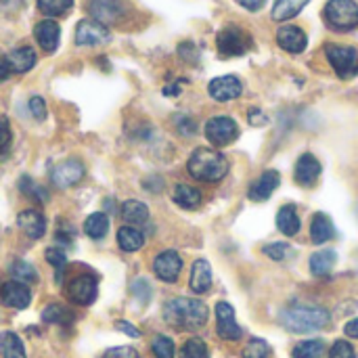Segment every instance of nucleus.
Wrapping results in <instances>:
<instances>
[{
	"label": "nucleus",
	"instance_id": "nucleus-20",
	"mask_svg": "<svg viewBox=\"0 0 358 358\" xmlns=\"http://www.w3.org/2000/svg\"><path fill=\"white\" fill-rule=\"evenodd\" d=\"M17 224L31 239H40L46 233V220H44V216L38 210H23V212H19Z\"/></svg>",
	"mask_w": 358,
	"mask_h": 358
},
{
	"label": "nucleus",
	"instance_id": "nucleus-50",
	"mask_svg": "<svg viewBox=\"0 0 358 358\" xmlns=\"http://www.w3.org/2000/svg\"><path fill=\"white\" fill-rule=\"evenodd\" d=\"M237 4H241L243 8H248V10H252V13H256V10H260L262 6H264V2L266 0H235Z\"/></svg>",
	"mask_w": 358,
	"mask_h": 358
},
{
	"label": "nucleus",
	"instance_id": "nucleus-2",
	"mask_svg": "<svg viewBox=\"0 0 358 358\" xmlns=\"http://www.w3.org/2000/svg\"><path fill=\"white\" fill-rule=\"evenodd\" d=\"M187 172L201 182H218L229 172V162L220 151L199 147L191 153L187 162Z\"/></svg>",
	"mask_w": 358,
	"mask_h": 358
},
{
	"label": "nucleus",
	"instance_id": "nucleus-18",
	"mask_svg": "<svg viewBox=\"0 0 358 358\" xmlns=\"http://www.w3.org/2000/svg\"><path fill=\"white\" fill-rule=\"evenodd\" d=\"M296 182L302 187H310L317 182V178L321 176V162L313 155V153H304L298 164H296Z\"/></svg>",
	"mask_w": 358,
	"mask_h": 358
},
{
	"label": "nucleus",
	"instance_id": "nucleus-23",
	"mask_svg": "<svg viewBox=\"0 0 358 358\" xmlns=\"http://www.w3.org/2000/svg\"><path fill=\"white\" fill-rule=\"evenodd\" d=\"M122 218L130 224V227H141V224H147L149 220V208L138 201V199H128L122 203Z\"/></svg>",
	"mask_w": 358,
	"mask_h": 358
},
{
	"label": "nucleus",
	"instance_id": "nucleus-42",
	"mask_svg": "<svg viewBox=\"0 0 358 358\" xmlns=\"http://www.w3.org/2000/svg\"><path fill=\"white\" fill-rule=\"evenodd\" d=\"M46 260H48L57 271H63V268L67 266V256H65V252L59 250V248H48V250H46Z\"/></svg>",
	"mask_w": 358,
	"mask_h": 358
},
{
	"label": "nucleus",
	"instance_id": "nucleus-6",
	"mask_svg": "<svg viewBox=\"0 0 358 358\" xmlns=\"http://www.w3.org/2000/svg\"><path fill=\"white\" fill-rule=\"evenodd\" d=\"M325 55L334 71L342 78H355L358 73V50L355 46H344V44H327Z\"/></svg>",
	"mask_w": 358,
	"mask_h": 358
},
{
	"label": "nucleus",
	"instance_id": "nucleus-48",
	"mask_svg": "<svg viewBox=\"0 0 358 358\" xmlns=\"http://www.w3.org/2000/svg\"><path fill=\"white\" fill-rule=\"evenodd\" d=\"M268 122V117L264 115V111H260V109H250V124L252 126H264Z\"/></svg>",
	"mask_w": 358,
	"mask_h": 358
},
{
	"label": "nucleus",
	"instance_id": "nucleus-5",
	"mask_svg": "<svg viewBox=\"0 0 358 358\" xmlns=\"http://www.w3.org/2000/svg\"><path fill=\"white\" fill-rule=\"evenodd\" d=\"M216 46H218V52L227 59L229 57H243L254 46V40L239 25H227L218 31Z\"/></svg>",
	"mask_w": 358,
	"mask_h": 358
},
{
	"label": "nucleus",
	"instance_id": "nucleus-12",
	"mask_svg": "<svg viewBox=\"0 0 358 358\" xmlns=\"http://www.w3.org/2000/svg\"><path fill=\"white\" fill-rule=\"evenodd\" d=\"M208 92L214 101L218 103H227V101H233V99H239L241 92H243V84L237 76H220V78H214L208 86Z\"/></svg>",
	"mask_w": 358,
	"mask_h": 358
},
{
	"label": "nucleus",
	"instance_id": "nucleus-7",
	"mask_svg": "<svg viewBox=\"0 0 358 358\" xmlns=\"http://www.w3.org/2000/svg\"><path fill=\"white\" fill-rule=\"evenodd\" d=\"M239 136V126L229 115H216L206 124V138L216 147H227Z\"/></svg>",
	"mask_w": 358,
	"mask_h": 358
},
{
	"label": "nucleus",
	"instance_id": "nucleus-14",
	"mask_svg": "<svg viewBox=\"0 0 358 358\" xmlns=\"http://www.w3.org/2000/svg\"><path fill=\"white\" fill-rule=\"evenodd\" d=\"M0 300L4 306L15 308V310H23L29 306L31 302V292L25 283L19 281H8L0 287Z\"/></svg>",
	"mask_w": 358,
	"mask_h": 358
},
{
	"label": "nucleus",
	"instance_id": "nucleus-30",
	"mask_svg": "<svg viewBox=\"0 0 358 358\" xmlns=\"http://www.w3.org/2000/svg\"><path fill=\"white\" fill-rule=\"evenodd\" d=\"M310 0H275L273 6V19L275 21H287L292 17H296Z\"/></svg>",
	"mask_w": 358,
	"mask_h": 358
},
{
	"label": "nucleus",
	"instance_id": "nucleus-9",
	"mask_svg": "<svg viewBox=\"0 0 358 358\" xmlns=\"http://www.w3.org/2000/svg\"><path fill=\"white\" fill-rule=\"evenodd\" d=\"M126 2L124 0H90L88 2V13L92 15L94 21L107 25V23H117L126 17Z\"/></svg>",
	"mask_w": 358,
	"mask_h": 358
},
{
	"label": "nucleus",
	"instance_id": "nucleus-15",
	"mask_svg": "<svg viewBox=\"0 0 358 358\" xmlns=\"http://www.w3.org/2000/svg\"><path fill=\"white\" fill-rule=\"evenodd\" d=\"M84 164L80 159H65L52 170V182L61 189L73 187L82 180L84 176Z\"/></svg>",
	"mask_w": 358,
	"mask_h": 358
},
{
	"label": "nucleus",
	"instance_id": "nucleus-4",
	"mask_svg": "<svg viewBox=\"0 0 358 358\" xmlns=\"http://www.w3.org/2000/svg\"><path fill=\"white\" fill-rule=\"evenodd\" d=\"M325 21L336 31H350L358 27V4L355 0H329L323 10Z\"/></svg>",
	"mask_w": 358,
	"mask_h": 358
},
{
	"label": "nucleus",
	"instance_id": "nucleus-22",
	"mask_svg": "<svg viewBox=\"0 0 358 358\" xmlns=\"http://www.w3.org/2000/svg\"><path fill=\"white\" fill-rule=\"evenodd\" d=\"M6 61H8L10 71L25 73V71H29L36 65V52H34L31 46H19V48H15V50L8 52Z\"/></svg>",
	"mask_w": 358,
	"mask_h": 358
},
{
	"label": "nucleus",
	"instance_id": "nucleus-26",
	"mask_svg": "<svg viewBox=\"0 0 358 358\" xmlns=\"http://www.w3.org/2000/svg\"><path fill=\"white\" fill-rule=\"evenodd\" d=\"M117 245L124 250V252H128V254H132V252H138L143 245H145V235L136 229V227H122L120 231H117Z\"/></svg>",
	"mask_w": 358,
	"mask_h": 358
},
{
	"label": "nucleus",
	"instance_id": "nucleus-24",
	"mask_svg": "<svg viewBox=\"0 0 358 358\" xmlns=\"http://www.w3.org/2000/svg\"><path fill=\"white\" fill-rule=\"evenodd\" d=\"M172 199H174L180 208H185V210H197V208L201 206V201H203L199 189H195V187H191V185H182V182L174 187Z\"/></svg>",
	"mask_w": 358,
	"mask_h": 358
},
{
	"label": "nucleus",
	"instance_id": "nucleus-52",
	"mask_svg": "<svg viewBox=\"0 0 358 358\" xmlns=\"http://www.w3.org/2000/svg\"><path fill=\"white\" fill-rule=\"evenodd\" d=\"M10 73H13V71H10V67H8V61H6L4 57H0V82H4Z\"/></svg>",
	"mask_w": 358,
	"mask_h": 358
},
{
	"label": "nucleus",
	"instance_id": "nucleus-37",
	"mask_svg": "<svg viewBox=\"0 0 358 358\" xmlns=\"http://www.w3.org/2000/svg\"><path fill=\"white\" fill-rule=\"evenodd\" d=\"M151 352L155 358H174L176 357V346L170 338L166 336H157L151 342Z\"/></svg>",
	"mask_w": 358,
	"mask_h": 358
},
{
	"label": "nucleus",
	"instance_id": "nucleus-28",
	"mask_svg": "<svg viewBox=\"0 0 358 358\" xmlns=\"http://www.w3.org/2000/svg\"><path fill=\"white\" fill-rule=\"evenodd\" d=\"M336 262H338V254L334 250H323V252L313 254L310 271H313L315 277H325V275H329L334 271Z\"/></svg>",
	"mask_w": 358,
	"mask_h": 358
},
{
	"label": "nucleus",
	"instance_id": "nucleus-13",
	"mask_svg": "<svg viewBox=\"0 0 358 358\" xmlns=\"http://www.w3.org/2000/svg\"><path fill=\"white\" fill-rule=\"evenodd\" d=\"M182 271V258L178 256V252H162L155 260H153V273L157 279L166 281V283H174L180 277Z\"/></svg>",
	"mask_w": 358,
	"mask_h": 358
},
{
	"label": "nucleus",
	"instance_id": "nucleus-3",
	"mask_svg": "<svg viewBox=\"0 0 358 358\" xmlns=\"http://www.w3.org/2000/svg\"><path fill=\"white\" fill-rule=\"evenodd\" d=\"M281 323L292 334H310L329 325V313L313 304H294L281 313Z\"/></svg>",
	"mask_w": 358,
	"mask_h": 358
},
{
	"label": "nucleus",
	"instance_id": "nucleus-46",
	"mask_svg": "<svg viewBox=\"0 0 358 358\" xmlns=\"http://www.w3.org/2000/svg\"><path fill=\"white\" fill-rule=\"evenodd\" d=\"M132 294H134L141 302H147V300L151 298V287H149V283H147L145 279H136V281L132 283Z\"/></svg>",
	"mask_w": 358,
	"mask_h": 358
},
{
	"label": "nucleus",
	"instance_id": "nucleus-1",
	"mask_svg": "<svg viewBox=\"0 0 358 358\" xmlns=\"http://www.w3.org/2000/svg\"><path fill=\"white\" fill-rule=\"evenodd\" d=\"M210 310L203 302L191 300V298H174L166 302L164 306V319L168 325L182 329V331H195L201 329L208 323Z\"/></svg>",
	"mask_w": 358,
	"mask_h": 358
},
{
	"label": "nucleus",
	"instance_id": "nucleus-39",
	"mask_svg": "<svg viewBox=\"0 0 358 358\" xmlns=\"http://www.w3.org/2000/svg\"><path fill=\"white\" fill-rule=\"evenodd\" d=\"M273 350L264 340H252L245 350H243V358H271Z\"/></svg>",
	"mask_w": 358,
	"mask_h": 358
},
{
	"label": "nucleus",
	"instance_id": "nucleus-35",
	"mask_svg": "<svg viewBox=\"0 0 358 358\" xmlns=\"http://www.w3.org/2000/svg\"><path fill=\"white\" fill-rule=\"evenodd\" d=\"M73 6V0H38V8L48 17H61L69 13Z\"/></svg>",
	"mask_w": 358,
	"mask_h": 358
},
{
	"label": "nucleus",
	"instance_id": "nucleus-10",
	"mask_svg": "<svg viewBox=\"0 0 358 358\" xmlns=\"http://www.w3.org/2000/svg\"><path fill=\"white\" fill-rule=\"evenodd\" d=\"M216 331L222 340H229V342H237L243 336V329L235 321V310L229 302L216 304Z\"/></svg>",
	"mask_w": 358,
	"mask_h": 358
},
{
	"label": "nucleus",
	"instance_id": "nucleus-11",
	"mask_svg": "<svg viewBox=\"0 0 358 358\" xmlns=\"http://www.w3.org/2000/svg\"><path fill=\"white\" fill-rule=\"evenodd\" d=\"M109 38H111V34H109L107 25H103L94 19H84L76 27V44H80V46L105 44V42H109Z\"/></svg>",
	"mask_w": 358,
	"mask_h": 358
},
{
	"label": "nucleus",
	"instance_id": "nucleus-38",
	"mask_svg": "<svg viewBox=\"0 0 358 358\" xmlns=\"http://www.w3.org/2000/svg\"><path fill=\"white\" fill-rule=\"evenodd\" d=\"M19 189H21L27 197H31V199H36V201H40V203H46V201H48V191H44L40 185H36L29 176H21Z\"/></svg>",
	"mask_w": 358,
	"mask_h": 358
},
{
	"label": "nucleus",
	"instance_id": "nucleus-43",
	"mask_svg": "<svg viewBox=\"0 0 358 358\" xmlns=\"http://www.w3.org/2000/svg\"><path fill=\"white\" fill-rule=\"evenodd\" d=\"M27 105H29L31 115H34L38 122L46 120V103H44V99H42V96H31Z\"/></svg>",
	"mask_w": 358,
	"mask_h": 358
},
{
	"label": "nucleus",
	"instance_id": "nucleus-29",
	"mask_svg": "<svg viewBox=\"0 0 358 358\" xmlns=\"http://www.w3.org/2000/svg\"><path fill=\"white\" fill-rule=\"evenodd\" d=\"M0 357L2 358H27L25 357V348L23 342L17 334L13 331H4L0 334Z\"/></svg>",
	"mask_w": 358,
	"mask_h": 358
},
{
	"label": "nucleus",
	"instance_id": "nucleus-31",
	"mask_svg": "<svg viewBox=\"0 0 358 358\" xmlns=\"http://www.w3.org/2000/svg\"><path fill=\"white\" fill-rule=\"evenodd\" d=\"M42 319L50 325H71L76 317L63 304H50L42 310Z\"/></svg>",
	"mask_w": 358,
	"mask_h": 358
},
{
	"label": "nucleus",
	"instance_id": "nucleus-49",
	"mask_svg": "<svg viewBox=\"0 0 358 358\" xmlns=\"http://www.w3.org/2000/svg\"><path fill=\"white\" fill-rule=\"evenodd\" d=\"M115 327L120 329V331H124V334H128L130 338H141V331L134 327V325H130V323H126V321H117L115 323Z\"/></svg>",
	"mask_w": 358,
	"mask_h": 358
},
{
	"label": "nucleus",
	"instance_id": "nucleus-40",
	"mask_svg": "<svg viewBox=\"0 0 358 358\" xmlns=\"http://www.w3.org/2000/svg\"><path fill=\"white\" fill-rule=\"evenodd\" d=\"M329 358H357V352H355V348L348 342L338 340L331 346V350H329Z\"/></svg>",
	"mask_w": 358,
	"mask_h": 358
},
{
	"label": "nucleus",
	"instance_id": "nucleus-17",
	"mask_svg": "<svg viewBox=\"0 0 358 358\" xmlns=\"http://www.w3.org/2000/svg\"><path fill=\"white\" fill-rule=\"evenodd\" d=\"M34 36L38 40V44L42 46V50L46 52H55L59 46V38H61V27L57 21L52 19H44L40 23H36L34 27Z\"/></svg>",
	"mask_w": 358,
	"mask_h": 358
},
{
	"label": "nucleus",
	"instance_id": "nucleus-47",
	"mask_svg": "<svg viewBox=\"0 0 358 358\" xmlns=\"http://www.w3.org/2000/svg\"><path fill=\"white\" fill-rule=\"evenodd\" d=\"M10 143V126L4 115H0V151H4Z\"/></svg>",
	"mask_w": 358,
	"mask_h": 358
},
{
	"label": "nucleus",
	"instance_id": "nucleus-44",
	"mask_svg": "<svg viewBox=\"0 0 358 358\" xmlns=\"http://www.w3.org/2000/svg\"><path fill=\"white\" fill-rule=\"evenodd\" d=\"M174 124H176V130L182 134V136H193L195 134V122L187 115H176L174 117Z\"/></svg>",
	"mask_w": 358,
	"mask_h": 358
},
{
	"label": "nucleus",
	"instance_id": "nucleus-16",
	"mask_svg": "<svg viewBox=\"0 0 358 358\" xmlns=\"http://www.w3.org/2000/svg\"><path fill=\"white\" fill-rule=\"evenodd\" d=\"M277 44H279L283 50L298 55V52H302V50L306 48L308 38H306V34H304L302 27H298V25H283V27H279V31H277Z\"/></svg>",
	"mask_w": 358,
	"mask_h": 358
},
{
	"label": "nucleus",
	"instance_id": "nucleus-41",
	"mask_svg": "<svg viewBox=\"0 0 358 358\" xmlns=\"http://www.w3.org/2000/svg\"><path fill=\"white\" fill-rule=\"evenodd\" d=\"M289 245L287 243H271V245H266L264 248V254L268 256V258H273V260H285L287 256H289Z\"/></svg>",
	"mask_w": 358,
	"mask_h": 358
},
{
	"label": "nucleus",
	"instance_id": "nucleus-8",
	"mask_svg": "<svg viewBox=\"0 0 358 358\" xmlns=\"http://www.w3.org/2000/svg\"><path fill=\"white\" fill-rule=\"evenodd\" d=\"M67 298L78 306H90L96 300L99 283L92 275H78L67 283Z\"/></svg>",
	"mask_w": 358,
	"mask_h": 358
},
{
	"label": "nucleus",
	"instance_id": "nucleus-19",
	"mask_svg": "<svg viewBox=\"0 0 358 358\" xmlns=\"http://www.w3.org/2000/svg\"><path fill=\"white\" fill-rule=\"evenodd\" d=\"M281 182V174L277 170H266L258 180H254V185L250 187V199L252 201H266L279 187Z\"/></svg>",
	"mask_w": 358,
	"mask_h": 358
},
{
	"label": "nucleus",
	"instance_id": "nucleus-33",
	"mask_svg": "<svg viewBox=\"0 0 358 358\" xmlns=\"http://www.w3.org/2000/svg\"><path fill=\"white\" fill-rule=\"evenodd\" d=\"M10 275H13V279L15 281H19V283H25V285H31V283H38V273H36V268L29 264V262H23V260H15L13 264H10Z\"/></svg>",
	"mask_w": 358,
	"mask_h": 358
},
{
	"label": "nucleus",
	"instance_id": "nucleus-45",
	"mask_svg": "<svg viewBox=\"0 0 358 358\" xmlns=\"http://www.w3.org/2000/svg\"><path fill=\"white\" fill-rule=\"evenodd\" d=\"M101 358H141V355L130 346H120V348H109Z\"/></svg>",
	"mask_w": 358,
	"mask_h": 358
},
{
	"label": "nucleus",
	"instance_id": "nucleus-21",
	"mask_svg": "<svg viewBox=\"0 0 358 358\" xmlns=\"http://www.w3.org/2000/svg\"><path fill=\"white\" fill-rule=\"evenodd\" d=\"M189 287L195 294H206L212 287V266L208 260H195L193 262Z\"/></svg>",
	"mask_w": 358,
	"mask_h": 358
},
{
	"label": "nucleus",
	"instance_id": "nucleus-51",
	"mask_svg": "<svg viewBox=\"0 0 358 358\" xmlns=\"http://www.w3.org/2000/svg\"><path fill=\"white\" fill-rule=\"evenodd\" d=\"M344 331H346V336H348V338L358 340V319H352V321L344 327Z\"/></svg>",
	"mask_w": 358,
	"mask_h": 358
},
{
	"label": "nucleus",
	"instance_id": "nucleus-34",
	"mask_svg": "<svg viewBox=\"0 0 358 358\" xmlns=\"http://www.w3.org/2000/svg\"><path fill=\"white\" fill-rule=\"evenodd\" d=\"M325 352V344L321 340H306L296 344L292 357L294 358H321Z\"/></svg>",
	"mask_w": 358,
	"mask_h": 358
},
{
	"label": "nucleus",
	"instance_id": "nucleus-32",
	"mask_svg": "<svg viewBox=\"0 0 358 358\" xmlns=\"http://www.w3.org/2000/svg\"><path fill=\"white\" fill-rule=\"evenodd\" d=\"M109 231V218L101 212L96 214H90L84 222V233L90 237V239H103Z\"/></svg>",
	"mask_w": 358,
	"mask_h": 358
},
{
	"label": "nucleus",
	"instance_id": "nucleus-36",
	"mask_svg": "<svg viewBox=\"0 0 358 358\" xmlns=\"http://www.w3.org/2000/svg\"><path fill=\"white\" fill-rule=\"evenodd\" d=\"M180 358H210V350L201 338H191L185 342L180 350Z\"/></svg>",
	"mask_w": 358,
	"mask_h": 358
},
{
	"label": "nucleus",
	"instance_id": "nucleus-27",
	"mask_svg": "<svg viewBox=\"0 0 358 358\" xmlns=\"http://www.w3.org/2000/svg\"><path fill=\"white\" fill-rule=\"evenodd\" d=\"M277 227L283 235L294 237L300 231V218L296 212V206H283L277 214Z\"/></svg>",
	"mask_w": 358,
	"mask_h": 358
},
{
	"label": "nucleus",
	"instance_id": "nucleus-25",
	"mask_svg": "<svg viewBox=\"0 0 358 358\" xmlns=\"http://www.w3.org/2000/svg\"><path fill=\"white\" fill-rule=\"evenodd\" d=\"M334 235H336V227H334L331 218L327 214H323V212L315 214V218L310 222V237H313V241L315 243H325V241L334 239Z\"/></svg>",
	"mask_w": 358,
	"mask_h": 358
}]
</instances>
